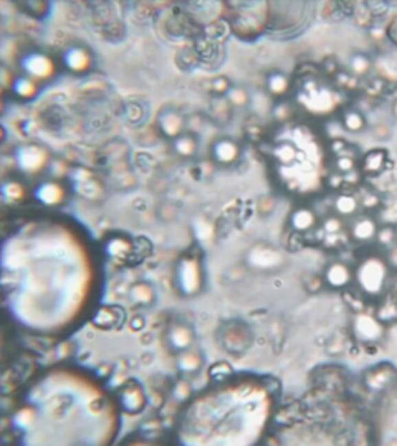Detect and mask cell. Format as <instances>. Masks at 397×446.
Returning a JSON list of instances; mask_svg holds the SVG:
<instances>
[{
	"mask_svg": "<svg viewBox=\"0 0 397 446\" xmlns=\"http://www.w3.org/2000/svg\"><path fill=\"white\" fill-rule=\"evenodd\" d=\"M389 263L379 255H370L359 261L354 270V281L364 294L370 298H378L384 293L389 279Z\"/></svg>",
	"mask_w": 397,
	"mask_h": 446,
	"instance_id": "obj_1",
	"label": "cell"
},
{
	"mask_svg": "<svg viewBox=\"0 0 397 446\" xmlns=\"http://www.w3.org/2000/svg\"><path fill=\"white\" fill-rule=\"evenodd\" d=\"M297 99L308 113L315 116L331 115L338 106V96H336L334 89L315 80H308L303 83Z\"/></svg>",
	"mask_w": 397,
	"mask_h": 446,
	"instance_id": "obj_2",
	"label": "cell"
},
{
	"mask_svg": "<svg viewBox=\"0 0 397 446\" xmlns=\"http://www.w3.org/2000/svg\"><path fill=\"white\" fill-rule=\"evenodd\" d=\"M177 290L185 298L197 296L204 287V270L201 259L194 255H185L177 261L176 266Z\"/></svg>",
	"mask_w": 397,
	"mask_h": 446,
	"instance_id": "obj_3",
	"label": "cell"
},
{
	"mask_svg": "<svg viewBox=\"0 0 397 446\" xmlns=\"http://www.w3.org/2000/svg\"><path fill=\"white\" fill-rule=\"evenodd\" d=\"M15 164L22 172L35 176L50 165V152L42 144H22L15 151Z\"/></svg>",
	"mask_w": 397,
	"mask_h": 446,
	"instance_id": "obj_4",
	"label": "cell"
},
{
	"mask_svg": "<svg viewBox=\"0 0 397 446\" xmlns=\"http://www.w3.org/2000/svg\"><path fill=\"white\" fill-rule=\"evenodd\" d=\"M352 334L363 344H376L384 338V322L370 312H359L352 319Z\"/></svg>",
	"mask_w": 397,
	"mask_h": 446,
	"instance_id": "obj_5",
	"label": "cell"
},
{
	"mask_svg": "<svg viewBox=\"0 0 397 446\" xmlns=\"http://www.w3.org/2000/svg\"><path fill=\"white\" fill-rule=\"evenodd\" d=\"M20 67L28 78L35 81H48L56 75L55 60L42 51H32L23 56Z\"/></svg>",
	"mask_w": 397,
	"mask_h": 446,
	"instance_id": "obj_6",
	"label": "cell"
},
{
	"mask_svg": "<svg viewBox=\"0 0 397 446\" xmlns=\"http://www.w3.org/2000/svg\"><path fill=\"white\" fill-rule=\"evenodd\" d=\"M117 400L121 408L128 415H139L148 407V395L144 387L137 380H129L117 390Z\"/></svg>",
	"mask_w": 397,
	"mask_h": 446,
	"instance_id": "obj_7",
	"label": "cell"
},
{
	"mask_svg": "<svg viewBox=\"0 0 397 446\" xmlns=\"http://www.w3.org/2000/svg\"><path fill=\"white\" fill-rule=\"evenodd\" d=\"M247 263L252 270L257 271H270L278 270L285 263V257L282 255V251L270 245H257L253 248H250L249 255H247Z\"/></svg>",
	"mask_w": 397,
	"mask_h": 446,
	"instance_id": "obj_8",
	"label": "cell"
},
{
	"mask_svg": "<svg viewBox=\"0 0 397 446\" xmlns=\"http://www.w3.org/2000/svg\"><path fill=\"white\" fill-rule=\"evenodd\" d=\"M34 197L36 198L38 204L48 209H56L62 207L68 198V190L62 182L58 180H45L42 184H38L34 190Z\"/></svg>",
	"mask_w": 397,
	"mask_h": 446,
	"instance_id": "obj_9",
	"label": "cell"
},
{
	"mask_svg": "<svg viewBox=\"0 0 397 446\" xmlns=\"http://www.w3.org/2000/svg\"><path fill=\"white\" fill-rule=\"evenodd\" d=\"M185 126H188V121H185L184 115H182L179 109L176 108H164L163 111L157 115V128H159V132L171 141L185 132Z\"/></svg>",
	"mask_w": 397,
	"mask_h": 446,
	"instance_id": "obj_10",
	"label": "cell"
},
{
	"mask_svg": "<svg viewBox=\"0 0 397 446\" xmlns=\"http://www.w3.org/2000/svg\"><path fill=\"white\" fill-rule=\"evenodd\" d=\"M210 157L214 162L224 167H230L235 162L240 161L242 148L237 141L232 137H220V139L214 141L212 148H210Z\"/></svg>",
	"mask_w": 397,
	"mask_h": 446,
	"instance_id": "obj_11",
	"label": "cell"
},
{
	"mask_svg": "<svg viewBox=\"0 0 397 446\" xmlns=\"http://www.w3.org/2000/svg\"><path fill=\"white\" fill-rule=\"evenodd\" d=\"M166 342H168L171 351L179 354V352L188 351V349L194 346V342H196V332H194L189 324L176 321L166 331Z\"/></svg>",
	"mask_w": 397,
	"mask_h": 446,
	"instance_id": "obj_12",
	"label": "cell"
},
{
	"mask_svg": "<svg viewBox=\"0 0 397 446\" xmlns=\"http://www.w3.org/2000/svg\"><path fill=\"white\" fill-rule=\"evenodd\" d=\"M124 321H126L124 307L116 306V304H108V306H101L96 309L91 324L100 331H113L120 329Z\"/></svg>",
	"mask_w": 397,
	"mask_h": 446,
	"instance_id": "obj_13",
	"label": "cell"
},
{
	"mask_svg": "<svg viewBox=\"0 0 397 446\" xmlns=\"http://www.w3.org/2000/svg\"><path fill=\"white\" fill-rule=\"evenodd\" d=\"M104 253H106L108 258L111 259V261H115L116 265H124V263H129L135 258V242H133L131 238L124 237V235L109 237L106 243H104Z\"/></svg>",
	"mask_w": 397,
	"mask_h": 446,
	"instance_id": "obj_14",
	"label": "cell"
},
{
	"mask_svg": "<svg viewBox=\"0 0 397 446\" xmlns=\"http://www.w3.org/2000/svg\"><path fill=\"white\" fill-rule=\"evenodd\" d=\"M63 64L68 71L75 73V75H84L91 70L93 58L91 51L88 48L80 47V45H75V47H70L65 50L63 54Z\"/></svg>",
	"mask_w": 397,
	"mask_h": 446,
	"instance_id": "obj_15",
	"label": "cell"
},
{
	"mask_svg": "<svg viewBox=\"0 0 397 446\" xmlns=\"http://www.w3.org/2000/svg\"><path fill=\"white\" fill-rule=\"evenodd\" d=\"M323 279L331 290H344L354 281V270L343 261H333L325 268Z\"/></svg>",
	"mask_w": 397,
	"mask_h": 446,
	"instance_id": "obj_16",
	"label": "cell"
},
{
	"mask_svg": "<svg viewBox=\"0 0 397 446\" xmlns=\"http://www.w3.org/2000/svg\"><path fill=\"white\" fill-rule=\"evenodd\" d=\"M379 230V223L372 215H358L354 220L351 222L350 235L354 242L367 243L376 240V233Z\"/></svg>",
	"mask_w": 397,
	"mask_h": 446,
	"instance_id": "obj_17",
	"label": "cell"
},
{
	"mask_svg": "<svg viewBox=\"0 0 397 446\" xmlns=\"http://www.w3.org/2000/svg\"><path fill=\"white\" fill-rule=\"evenodd\" d=\"M288 223H290V228L293 230V232L308 233L313 228H316V225H318L319 220H318V215H316L313 209H310V207H298V209H295L293 212H291Z\"/></svg>",
	"mask_w": 397,
	"mask_h": 446,
	"instance_id": "obj_18",
	"label": "cell"
},
{
	"mask_svg": "<svg viewBox=\"0 0 397 446\" xmlns=\"http://www.w3.org/2000/svg\"><path fill=\"white\" fill-rule=\"evenodd\" d=\"M129 299L137 307H151L156 303V287L149 281H136L129 287Z\"/></svg>",
	"mask_w": 397,
	"mask_h": 446,
	"instance_id": "obj_19",
	"label": "cell"
},
{
	"mask_svg": "<svg viewBox=\"0 0 397 446\" xmlns=\"http://www.w3.org/2000/svg\"><path fill=\"white\" fill-rule=\"evenodd\" d=\"M204 355H202L201 351H197V349H188V351H182L177 354V359H176V366L182 374L185 375H192V374H197V372L202 371V367H204Z\"/></svg>",
	"mask_w": 397,
	"mask_h": 446,
	"instance_id": "obj_20",
	"label": "cell"
},
{
	"mask_svg": "<svg viewBox=\"0 0 397 446\" xmlns=\"http://www.w3.org/2000/svg\"><path fill=\"white\" fill-rule=\"evenodd\" d=\"M387 164V152L384 149H372L363 157L361 170L370 177H376L384 172Z\"/></svg>",
	"mask_w": 397,
	"mask_h": 446,
	"instance_id": "obj_21",
	"label": "cell"
},
{
	"mask_svg": "<svg viewBox=\"0 0 397 446\" xmlns=\"http://www.w3.org/2000/svg\"><path fill=\"white\" fill-rule=\"evenodd\" d=\"M222 332H224V339H222L224 340V342H222L224 349L229 347L230 344H232V340H238V344H240L244 351H247L250 344H252V336H250L249 327L240 322L229 324Z\"/></svg>",
	"mask_w": 397,
	"mask_h": 446,
	"instance_id": "obj_22",
	"label": "cell"
},
{
	"mask_svg": "<svg viewBox=\"0 0 397 446\" xmlns=\"http://www.w3.org/2000/svg\"><path fill=\"white\" fill-rule=\"evenodd\" d=\"M172 149L182 159H192L198 149V137L194 132L185 131L172 141Z\"/></svg>",
	"mask_w": 397,
	"mask_h": 446,
	"instance_id": "obj_23",
	"label": "cell"
},
{
	"mask_svg": "<svg viewBox=\"0 0 397 446\" xmlns=\"http://www.w3.org/2000/svg\"><path fill=\"white\" fill-rule=\"evenodd\" d=\"M291 88V80L286 73L283 71H271L269 76H266V91L270 93V96L273 98L282 99L285 98L290 93Z\"/></svg>",
	"mask_w": 397,
	"mask_h": 446,
	"instance_id": "obj_24",
	"label": "cell"
},
{
	"mask_svg": "<svg viewBox=\"0 0 397 446\" xmlns=\"http://www.w3.org/2000/svg\"><path fill=\"white\" fill-rule=\"evenodd\" d=\"M392 377H394V371H392L391 367L378 366L370 368V371L366 372V375H364V382H366L367 388L378 392V390H383V388L391 382Z\"/></svg>",
	"mask_w": 397,
	"mask_h": 446,
	"instance_id": "obj_25",
	"label": "cell"
},
{
	"mask_svg": "<svg viewBox=\"0 0 397 446\" xmlns=\"http://www.w3.org/2000/svg\"><path fill=\"white\" fill-rule=\"evenodd\" d=\"M12 93H14V96H17V98L22 101L35 99L40 93L38 81L28 78L27 75L19 76V78L12 81Z\"/></svg>",
	"mask_w": 397,
	"mask_h": 446,
	"instance_id": "obj_26",
	"label": "cell"
},
{
	"mask_svg": "<svg viewBox=\"0 0 397 446\" xmlns=\"http://www.w3.org/2000/svg\"><path fill=\"white\" fill-rule=\"evenodd\" d=\"M333 207L338 217L350 218L358 213V210L361 209V204H359V197L354 196V193H339L334 198Z\"/></svg>",
	"mask_w": 397,
	"mask_h": 446,
	"instance_id": "obj_27",
	"label": "cell"
},
{
	"mask_svg": "<svg viewBox=\"0 0 397 446\" xmlns=\"http://www.w3.org/2000/svg\"><path fill=\"white\" fill-rule=\"evenodd\" d=\"M271 156H273V159L280 165H283V167H288V165H293L295 162L298 161L299 151L291 141H282V143L275 145L273 151H271Z\"/></svg>",
	"mask_w": 397,
	"mask_h": 446,
	"instance_id": "obj_28",
	"label": "cell"
},
{
	"mask_svg": "<svg viewBox=\"0 0 397 446\" xmlns=\"http://www.w3.org/2000/svg\"><path fill=\"white\" fill-rule=\"evenodd\" d=\"M0 193H2V200L10 205L20 204V202H23L27 198L25 185L22 182L14 180V178L3 182L2 187H0Z\"/></svg>",
	"mask_w": 397,
	"mask_h": 446,
	"instance_id": "obj_29",
	"label": "cell"
},
{
	"mask_svg": "<svg viewBox=\"0 0 397 446\" xmlns=\"http://www.w3.org/2000/svg\"><path fill=\"white\" fill-rule=\"evenodd\" d=\"M350 71L354 78H366L370 76V73L374 70V62L370 55L363 54V51H358V54H352L350 58Z\"/></svg>",
	"mask_w": 397,
	"mask_h": 446,
	"instance_id": "obj_30",
	"label": "cell"
},
{
	"mask_svg": "<svg viewBox=\"0 0 397 446\" xmlns=\"http://www.w3.org/2000/svg\"><path fill=\"white\" fill-rule=\"evenodd\" d=\"M341 126H343V129H346L348 132H352V134L363 132L364 129L367 128V119H366V116L359 111V109L350 108L343 113Z\"/></svg>",
	"mask_w": 397,
	"mask_h": 446,
	"instance_id": "obj_31",
	"label": "cell"
},
{
	"mask_svg": "<svg viewBox=\"0 0 397 446\" xmlns=\"http://www.w3.org/2000/svg\"><path fill=\"white\" fill-rule=\"evenodd\" d=\"M374 68L381 76H384V80L397 81V50L379 56L374 62Z\"/></svg>",
	"mask_w": 397,
	"mask_h": 446,
	"instance_id": "obj_32",
	"label": "cell"
},
{
	"mask_svg": "<svg viewBox=\"0 0 397 446\" xmlns=\"http://www.w3.org/2000/svg\"><path fill=\"white\" fill-rule=\"evenodd\" d=\"M232 111L234 106L227 101V98H214L210 103V116L220 124L229 123L230 117H232Z\"/></svg>",
	"mask_w": 397,
	"mask_h": 446,
	"instance_id": "obj_33",
	"label": "cell"
},
{
	"mask_svg": "<svg viewBox=\"0 0 397 446\" xmlns=\"http://www.w3.org/2000/svg\"><path fill=\"white\" fill-rule=\"evenodd\" d=\"M225 98L234 108H247L250 104L249 89L245 86H240V84H234V86L230 88V91L227 93Z\"/></svg>",
	"mask_w": 397,
	"mask_h": 446,
	"instance_id": "obj_34",
	"label": "cell"
},
{
	"mask_svg": "<svg viewBox=\"0 0 397 446\" xmlns=\"http://www.w3.org/2000/svg\"><path fill=\"white\" fill-rule=\"evenodd\" d=\"M232 81L230 78H227L224 75H218L216 78L210 80L209 83V91L212 93L214 98H225L227 93L230 91V88H232Z\"/></svg>",
	"mask_w": 397,
	"mask_h": 446,
	"instance_id": "obj_35",
	"label": "cell"
},
{
	"mask_svg": "<svg viewBox=\"0 0 397 446\" xmlns=\"http://www.w3.org/2000/svg\"><path fill=\"white\" fill-rule=\"evenodd\" d=\"M376 242H378L379 245L386 250L391 248V246H394L397 243L396 226H392V225L379 226L378 233H376Z\"/></svg>",
	"mask_w": 397,
	"mask_h": 446,
	"instance_id": "obj_36",
	"label": "cell"
},
{
	"mask_svg": "<svg viewBox=\"0 0 397 446\" xmlns=\"http://www.w3.org/2000/svg\"><path fill=\"white\" fill-rule=\"evenodd\" d=\"M334 169L339 176H348V174L354 172L356 169L354 156H350V154H346V151L343 154H338L334 159Z\"/></svg>",
	"mask_w": 397,
	"mask_h": 446,
	"instance_id": "obj_37",
	"label": "cell"
},
{
	"mask_svg": "<svg viewBox=\"0 0 397 446\" xmlns=\"http://www.w3.org/2000/svg\"><path fill=\"white\" fill-rule=\"evenodd\" d=\"M35 420H36V412L30 407L20 408L14 416L15 425H17L19 428H30L32 425L35 423Z\"/></svg>",
	"mask_w": 397,
	"mask_h": 446,
	"instance_id": "obj_38",
	"label": "cell"
},
{
	"mask_svg": "<svg viewBox=\"0 0 397 446\" xmlns=\"http://www.w3.org/2000/svg\"><path fill=\"white\" fill-rule=\"evenodd\" d=\"M271 113H273V117L278 123H286L293 116V106H291V103H288V101H278Z\"/></svg>",
	"mask_w": 397,
	"mask_h": 446,
	"instance_id": "obj_39",
	"label": "cell"
},
{
	"mask_svg": "<svg viewBox=\"0 0 397 446\" xmlns=\"http://www.w3.org/2000/svg\"><path fill=\"white\" fill-rule=\"evenodd\" d=\"M343 218L338 217V215H331V217H328L326 220L323 222V230H325L328 235H338L343 230Z\"/></svg>",
	"mask_w": 397,
	"mask_h": 446,
	"instance_id": "obj_40",
	"label": "cell"
},
{
	"mask_svg": "<svg viewBox=\"0 0 397 446\" xmlns=\"http://www.w3.org/2000/svg\"><path fill=\"white\" fill-rule=\"evenodd\" d=\"M172 393L177 400H185L189 399V395L192 393V388H190L188 380H179V382L174 385Z\"/></svg>",
	"mask_w": 397,
	"mask_h": 446,
	"instance_id": "obj_41",
	"label": "cell"
},
{
	"mask_svg": "<svg viewBox=\"0 0 397 446\" xmlns=\"http://www.w3.org/2000/svg\"><path fill=\"white\" fill-rule=\"evenodd\" d=\"M359 204H361L363 209L374 210L376 207L381 205V198H379V196H376L374 192H367V193H364L363 197H359Z\"/></svg>",
	"mask_w": 397,
	"mask_h": 446,
	"instance_id": "obj_42",
	"label": "cell"
},
{
	"mask_svg": "<svg viewBox=\"0 0 397 446\" xmlns=\"http://www.w3.org/2000/svg\"><path fill=\"white\" fill-rule=\"evenodd\" d=\"M275 209V200L271 196H265L260 198V204H258V210H260L262 215H269L273 212Z\"/></svg>",
	"mask_w": 397,
	"mask_h": 446,
	"instance_id": "obj_43",
	"label": "cell"
},
{
	"mask_svg": "<svg viewBox=\"0 0 397 446\" xmlns=\"http://www.w3.org/2000/svg\"><path fill=\"white\" fill-rule=\"evenodd\" d=\"M126 117L131 123H139L143 119V111H139V104H129L126 108Z\"/></svg>",
	"mask_w": 397,
	"mask_h": 446,
	"instance_id": "obj_44",
	"label": "cell"
},
{
	"mask_svg": "<svg viewBox=\"0 0 397 446\" xmlns=\"http://www.w3.org/2000/svg\"><path fill=\"white\" fill-rule=\"evenodd\" d=\"M372 134H374V136L378 137L379 141L389 139V136H391V128H389L387 124L381 123V124L374 126V128H372Z\"/></svg>",
	"mask_w": 397,
	"mask_h": 446,
	"instance_id": "obj_45",
	"label": "cell"
},
{
	"mask_svg": "<svg viewBox=\"0 0 397 446\" xmlns=\"http://www.w3.org/2000/svg\"><path fill=\"white\" fill-rule=\"evenodd\" d=\"M386 35H387V38L391 40V43L396 45V47H397V15L391 20V23L387 25Z\"/></svg>",
	"mask_w": 397,
	"mask_h": 446,
	"instance_id": "obj_46",
	"label": "cell"
},
{
	"mask_svg": "<svg viewBox=\"0 0 397 446\" xmlns=\"http://www.w3.org/2000/svg\"><path fill=\"white\" fill-rule=\"evenodd\" d=\"M129 326H131V331H135V332L143 331L144 326H146L144 318H143V316H136V318L131 319V324H129Z\"/></svg>",
	"mask_w": 397,
	"mask_h": 446,
	"instance_id": "obj_47",
	"label": "cell"
},
{
	"mask_svg": "<svg viewBox=\"0 0 397 446\" xmlns=\"http://www.w3.org/2000/svg\"><path fill=\"white\" fill-rule=\"evenodd\" d=\"M386 259L389 265L392 266H397V243L394 246H391V248L387 250V255H386Z\"/></svg>",
	"mask_w": 397,
	"mask_h": 446,
	"instance_id": "obj_48",
	"label": "cell"
},
{
	"mask_svg": "<svg viewBox=\"0 0 397 446\" xmlns=\"http://www.w3.org/2000/svg\"><path fill=\"white\" fill-rule=\"evenodd\" d=\"M391 113H392V116L396 117L397 119V98L392 101V106H391Z\"/></svg>",
	"mask_w": 397,
	"mask_h": 446,
	"instance_id": "obj_49",
	"label": "cell"
},
{
	"mask_svg": "<svg viewBox=\"0 0 397 446\" xmlns=\"http://www.w3.org/2000/svg\"><path fill=\"white\" fill-rule=\"evenodd\" d=\"M396 233H397V225H396Z\"/></svg>",
	"mask_w": 397,
	"mask_h": 446,
	"instance_id": "obj_50",
	"label": "cell"
}]
</instances>
